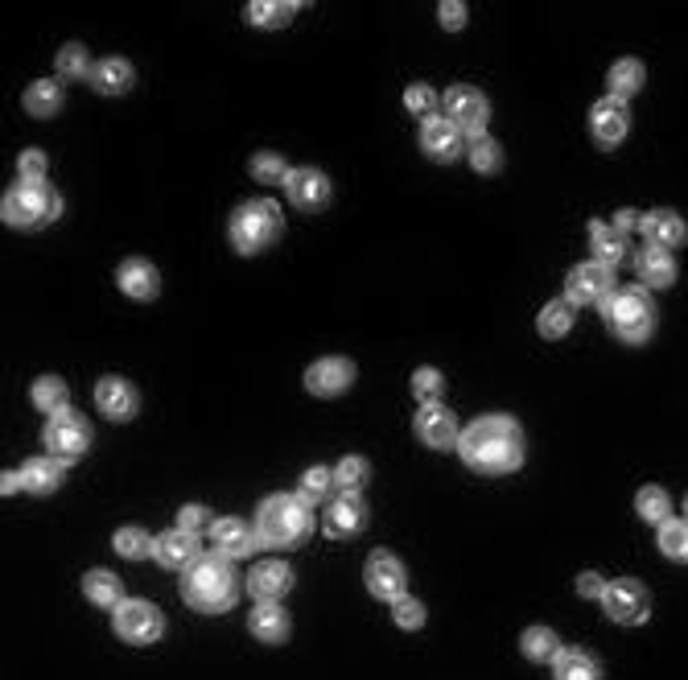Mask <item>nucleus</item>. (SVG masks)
Wrapping results in <instances>:
<instances>
[{
	"label": "nucleus",
	"mask_w": 688,
	"mask_h": 680,
	"mask_svg": "<svg viewBox=\"0 0 688 680\" xmlns=\"http://www.w3.org/2000/svg\"><path fill=\"white\" fill-rule=\"evenodd\" d=\"M458 454L470 470L487 474V479H499V474L520 470L524 462V433L511 417H478L462 441H458Z\"/></svg>",
	"instance_id": "obj_1"
},
{
	"label": "nucleus",
	"mask_w": 688,
	"mask_h": 680,
	"mask_svg": "<svg viewBox=\"0 0 688 680\" xmlns=\"http://www.w3.org/2000/svg\"><path fill=\"white\" fill-rule=\"evenodd\" d=\"M314 532V516L309 503L297 495H272L256 512V536L268 549H297V544Z\"/></svg>",
	"instance_id": "obj_2"
},
{
	"label": "nucleus",
	"mask_w": 688,
	"mask_h": 680,
	"mask_svg": "<svg viewBox=\"0 0 688 680\" xmlns=\"http://www.w3.org/2000/svg\"><path fill=\"white\" fill-rule=\"evenodd\" d=\"M182 594L194 610L202 615H219V610H231L235 598H239V577L231 569V561L223 557H202L198 565L186 569V582H182Z\"/></svg>",
	"instance_id": "obj_3"
},
{
	"label": "nucleus",
	"mask_w": 688,
	"mask_h": 680,
	"mask_svg": "<svg viewBox=\"0 0 688 680\" xmlns=\"http://www.w3.org/2000/svg\"><path fill=\"white\" fill-rule=\"evenodd\" d=\"M281 227H285V219L277 211V202L252 198V202H244V207L231 215V244H235V252L256 256L268 244L281 240Z\"/></svg>",
	"instance_id": "obj_4"
},
{
	"label": "nucleus",
	"mask_w": 688,
	"mask_h": 680,
	"mask_svg": "<svg viewBox=\"0 0 688 680\" xmlns=\"http://www.w3.org/2000/svg\"><path fill=\"white\" fill-rule=\"evenodd\" d=\"M58 211H62V198L46 182H17L5 194V202H0V215H5V223L9 227H21V231L54 223Z\"/></svg>",
	"instance_id": "obj_5"
},
{
	"label": "nucleus",
	"mask_w": 688,
	"mask_h": 680,
	"mask_svg": "<svg viewBox=\"0 0 688 680\" xmlns=\"http://www.w3.org/2000/svg\"><path fill=\"white\" fill-rule=\"evenodd\" d=\"M606 326L623 343H647L651 330H656V305L643 289H618L606 301Z\"/></svg>",
	"instance_id": "obj_6"
},
{
	"label": "nucleus",
	"mask_w": 688,
	"mask_h": 680,
	"mask_svg": "<svg viewBox=\"0 0 688 680\" xmlns=\"http://www.w3.org/2000/svg\"><path fill=\"white\" fill-rule=\"evenodd\" d=\"M614 293H618V289H614V272H610L606 264L590 260V264L569 268L565 297H569L573 305H602V310H606V301H610Z\"/></svg>",
	"instance_id": "obj_7"
},
{
	"label": "nucleus",
	"mask_w": 688,
	"mask_h": 680,
	"mask_svg": "<svg viewBox=\"0 0 688 680\" xmlns=\"http://www.w3.org/2000/svg\"><path fill=\"white\" fill-rule=\"evenodd\" d=\"M112 623H116V635L124 643H153V639H161V610L153 602H141V598H124L116 606Z\"/></svg>",
	"instance_id": "obj_8"
},
{
	"label": "nucleus",
	"mask_w": 688,
	"mask_h": 680,
	"mask_svg": "<svg viewBox=\"0 0 688 680\" xmlns=\"http://www.w3.org/2000/svg\"><path fill=\"white\" fill-rule=\"evenodd\" d=\"M87 446H91V425L79 417V413H54L50 417V425H46V450H54L62 462H75V458H83L87 454Z\"/></svg>",
	"instance_id": "obj_9"
},
{
	"label": "nucleus",
	"mask_w": 688,
	"mask_h": 680,
	"mask_svg": "<svg viewBox=\"0 0 688 680\" xmlns=\"http://www.w3.org/2000/svg\"><path fill=\"white\" fill-rule=\"evenodd\" d=\"M602 606H606V615H610L614 623H627V627H639V623H647V615H651L647 590H643L639 582H631V577H618V582H610L606 594H602Z\"/></svg>",
	"instance_id": "obj_10"
},
{
	"label": "nucleus",
	"mask_w": 688,
	"mask_h": 680,
	"mask_svg": "<svg viewBox=\"0 0 688 680\" xmlns=\"http://www.w3.org/2000/svg\"><path fill=\"white\" fill-rule=\"evenodd\" d=\"M445 116H450L462 132L483 136V128H487V99L478 95L474 87H450V91H445Z\"/></svg>",
	"instance_id": "obj_11"
},
{
	"label": "nucleus",
	"mask_w": 688,
	"mask_h": 680,
	"mask_svg": "<svg viewBox=\"0 0 688 680\" xmlns=\"http://www.w3.org/2000/svg\"><path fill=\"white\" fill-rule=\"evenodd\" d=\"M367 590L375 594V598H384V602H400L404 598V586H408V573H404V565L392 557V553H375L371 561H367Z\"/></svg>",
	"instance_id": "obj_12"
},
{
	"label": "nucleus",
	"mask_w": 688,
	"mask_h": 680,
	"mask_svg": "<svg viewBox=\"0 0 688 680\" xmlns=\"http://www.w3.org/2000/svg\"><path fill=\"white\" fill-rule=\"evenodd\" d=\"M285 190H289V202L301 207V211H322L330 202V178L322 174V169H309V165L293 169Z\"/></svg>",
	"instance_id": "obj_13"
},
{
	"label": "nucleus",
	"mask_w": 688,
	"mask_h": 680,
	"mask_svg": "<svg viewBox=\"0 0 688 680\" xmlns=\"http://www.w3.org/2000/svg\"><path fill=\"white\" fill-rule=\"evenodd\" d=\"M627 128H631V116H627V104L623 99H598V104L590 108V132H594V141L598 145H618L627 136Z\"/></svg>",
	"instance_id": "obj_14"
},
{
	"label": "nucleus",
	"mask_w": 688,
	"mask_h": 680,
	"mask_svg": "<svg viewBox=\"0 0 688 680\" xmlns=\"http://www.w3.org/2000/svg\"><path fill=\"white\" fill-rule=\"evenodd\" d=\"M363 524H367V503L359 495H338V499H330V507H326V536L351 540V536L363 532Z\"/></svg>",
	"instance_id": "obj_15"
},
{
	"label": "nucleus",
	"mask_w": 688,
	"mask_h": 680,
	"mask_svg": "<svg viewBox=\"0 0 688 680\" xmlns=\"http://www.w3.org/2000/svg\"><path fill=\"white\" fill-rule=\"evenodd\" d=\"M417 437L425 441L429 450H450L454 441H462L454 413H450V408H441V404H425L417 413Z\"/></svg>",
	"instance_id": "obj_16"
},
{
	"label": "nucleus",
	"mask_w": 688,
	"mask_h": 680,
	"mask_svg": "<svg viewBox=\"0 0 688 680\" xmlns=\"http://www.w3.org/2000/svg\"><path fill=\"white\" fill-rule=\"evenodd\" d=\"M153 557L165 565V569H190L202 561V549H198V536L186 532V528H169L157 536V549Z\"/></svg>",
	"instance_id": "obj_17"
},
{
	"label": "nucleus",
	"mask_w": 688,
	"mask_h": 680,
	"mask_svg": "<svg viewBox=\"0 0 688 680\" xmlns=\"http://www.w3.org/2000/svg\"><path fill=\"white\" fill-rule=\"evenodd\" d=\"M421 149L433 161H454L462 153V128L450 116H429L421 128Z\"/></svg>",
	"instance_id": "obj_18"
},
{
	"label": "nucleus",
	"mask_w": 688,
	"mask_h": 680,
	"mask_svg": "<svg viewBox=\"0 0 688 680\" xmlns=\"http://www.w3.org/2000/svg\"><path fill=\"white\" fill-rule=\"evenodd\" d=\"M355 380V367L347 359H318L305 371V388L314 396H342Z\"/></svg>",
	"instance_id": "obj_19"
},
{
	"label": "nucleus",
	"mask_w": 688,
	"mask_h": 680,
	"mask_svg": "<svg viewBox=\"0 0 688 680\" xmlns=\"http://www.w3.org/2000/svg\"><path fill=\"white\" fill-rule=\"evenodd\" d=\"M248 590L260 598V602H281L289 590H293V569L285 561H260L252 573H248Z\"/></svg>",
	"instance_id": "obj_20"
},
{
	"label": "nucleus",
	"mask_w": 688,
	"mask_h": 680,
	"mask_svg": "<svg viewBox=\"0 0 688 680\" xmlns=\"http://www.w3.org/2000/svg\"><path fill=\"white\" fill-rule=\"evenodd\" d=\"M95 404L108 413L112 421H128L136 413V404H141V396H136V388L120 376H108V380H99L95 388Z\"/></svg>",
	"instance_id": "obj_21"
},
{
	"label": "nucleus",
	"mask_w": 688,
	"mask_h": 680,
	"mask_svg": "<svg viewBox=\"0 0 688 680\" xmlns=\"http://www.w3.org/2000/svg\"><path fill=\"white\" fill-rule=\"evenodd\" d=\"M211 544H215V557L239 561V557H248L256 549V536H252L248 524H239V520H219V524H211Z\"/></svg>",
	"instance_id": "obj_22"
},
{
	"label": "nucleus",
	"mask_w": 688,
	"mask_h": 680,
	"mask_svg": "<svg viewBox=\"0 0 688 680\" xmlns=\"http://www.w3.org/2000/svg\"><path fill=\"white\" fill-rule=\"evenodd\" d=\"M116 285L132 297V301H153L161 293V277L149 260H124L116 272Z\"/></svg>",
	"instance_id": "obj_23"
},
{
	"label": "nucleus",
	"mask_w": 688,
	"mask_h": 680,
	"mask_svg": "<svg viewBox=\"0 0 688 680\" xmlns=\"http://www.w3.org/2000/svg\"><path fill=\"white\" fill-rule=\"evenodd\" d=\"M643 235H647V248L672 252V248H680L688 240V227H684V219L676 211H651V215H643Z\"/></svg>",
	"instance_id": "obj_24"
},
{
	"label": "nucleus",
	"mask_w": 688,
	"mask_h": 680,
	"mask_svg": "<svg viewBox=\"0 0 688 680\" xmlns=\"http://www.w3.org/2000/svg\"><path fill=\"white\" fill-rule=\"evenodd\" d=\"M635 272H639V281L647 289H668L676 281V260L664 248H643L635 256Z\"/></svg>",
	"instance_id": "obj_25"
},
{
	"label": "nucleus",
	"mask_w": 688,
	"mask_h": 680,
	"mask_svg": "<svg viewBox=\"0 0 688 680\" xmlns=\"http://www.w3.org/2000/svg\"><path fill=\"white\" fill-rule=\"evenodd\" d=\"M248 627L260 643H285L289 639V615L281 610V602H260L248 615Z\"/></svg>",
	"instance_id": "obj_26"
},
{
	"label": "nucleus",
	"mask_w": 688,
	"mask_h": 680,
	"mask_svg": "<svg viewBox=\"0 0 688 680\" xmlns=\"http://www.w3.org/2000/svg\"><path fill=\"white\" fill-rule=\"evenodd\" d=\"M58 483H62V466L54 458H29L21 466V487L29 495H54Z\"/></svg>",
	"instance_id": "obj_27"
},
{
	"label": "nucleus",
	"mask_w": 688,
	"mask_h": 680,
	"mask_svg": "<svg viewBox=\"0 0 688 680\" xmlns=\"http://www.w3.org/2000/svg\"><path fill=\"white\" fill-rule=\"evenodd\" d=\"M590 248H594V260L610 268V264H618L627 256V235L618 227H610V223H594L590 227Z\"/></svg>",
	"instance_id": "obj_28"
},
{
	"label": "nucleus",
	"mask_w": 688,
	"mask_h": 680,
	"mask_svg": "<svg viewBox=\"0 0 688 680\" xmlns=\"http://www.w3.org/2000/svg\"><path fill=\"white\" fill-rule=\"evenodd\" d=\"M553 680H602V668L594 656H586L581 648H565L553 660Z\"/></svg>",
	"instance_id": "obj_29"
},
{
	"label": "nucleus",
	"mask_w": 688,
	"mask_h": 680,
	"mask_svg": "<svg viewBox=\"0 0 688 680\" xmlns=\"http://www.w3.org/2000/svg\"><path fill=\"white\" fill-rule=\"evenodd\" d=\"M83 594L95 602V606H120L124 602V586H120V577L116 573H108V569H91L87 577H83Z\"/></svg>",
	"instance_id": "obj_30"
},
{
	"label": "nucleus",
	"mask_w": 688,
	"mask_h": 680,
	"mask_svg": "<svg viewBox=\"0 0 688 680\" xmlns=\"http://www.w3.org/2000/svg\"><path fill=\"white\" fill-rule=\"evenodd\" d=\"M91 83H95V91H103V95H124V91L132 87V66H128L124 58H103V62L95 66Z\"/></svg>",
	"instance_id": "obj_31"
},
{
	"label": "nucleus",
	"mask_w": 688,
	"mask_h": 680,
	"mask_svg": "<svg viewBox=\"0 0 688 680\" xmlns=\"http://www.w3.org/2000/svg\"><path fill=\"white\" fill-rule=\"evenodd\" d=\"M58 108H62V87H58L54 79L29 83V91H25V112H29V116L46 120V116H54Z\"/></svg>",
	"instance_id": "obj_32"
},
{
	"label": "nucleus",
	"mask_w": 688,
	"mask_h": 680,
	"mask_svg": "<svg viewBox=\"0 0 688 680\" xmlns=\"http://www.w3.org/2000/svg\"><path fill=\"white\" fill-rule=\"evenodd\" d=\"M573 318H577L573 301H569V297H561V301H548V305H544L540 318H536V326H540V334H544V338H565V334L573 330Z\"/></svg>",
	"instance_id": "obj_33"
},
{
	"label": "nucleus",
	"mask_w": 688,
	"mask_h": 680,
	"mask_svg": "<svg viewBox=\"0 0 688 680\" xmlns=\"http://www.w3.org/2000/svg\"><path fill=\"white\" fill-rule=\"evenodd\" d=\"M520 648H524V656L528 660H536V664H544V660H557L565 648H561V639H557V631H548V627H528L524 631V639H520Z\"/></svg>",
	"instance_id": "obj_34"
},
{
	"label": "nucleus",
	"mask_w": 688,
	"mask_h": 680,
	"mask_svg": "<svg viewBox=\"0 0 688 680\" xmlns=\"http://www.w3.org/2000/svg\"><path fill=\"white\" fill-rule=\"evenodd\" d=\"M334 487H338L334 470H326V466H309V470L301 474V483H297V499H305V503H322V499H330V495H334Z\"/></svg>",
	"instance_id": "obj_35"
},
{
	"label": "nucleus",
	"mask_w": 688,
	"mask_h": 680,
	"mask_svg": "<svg viewBox=\"0 0 688 680\" xmlns=\"http://www.w3.org/2000/svg\"><path fill=\"white\" fill-rule=\"evenodd\" d=\"M639 87H643V66L635 58H623V62L610 66V91H614V99H631V95H639Z\"/></svg>",
	"instance_id": "obj_36"
},
{
	"label": "nucleus",
	"mask_w": 688,
	"mask_h": 680,
	"mask_svg": "<svg viewBox=\"0 0 688 680\" xmlns=\"http://www.w3.org/2000/svg\"><path fill=\"white\" fill-rule=\"evenodd\" d=\"M635 507H639V516L647 520V524H668V516H672V499H668V491H660V487H643L639 491V499H635Z\"/></svg>",
	"instance_id": "obj_37"
},
{
	"label": "nucleus",
	"mask_w": 688,
	"mask_h": 680,
	"mask_svg": "<svg viewBox=\"0 0 688 680\" xmlns=\"http://www.w3.org/2000/svg\"><path fill=\"white\" fill-rule=\"evenodd\" d=\"M157 540L145 532V528H120L116 532V553L128 557V561H141V557H153Z\"/></svg>",
	"instance_id": "obj_38"
},
{
	"label": "nucleus",
	"mask_w": 688,
	"mask_h": 680,
	"mask_svg": "<svg viewBox=\"0 0 688 680\" xmlns=\"http://www.w3.org/2000/svg\"><path fill=\"white\" fill-rule=\"evenodd\" d=\"M66 400H71V392H66V384L58 376H46L33 384V404H38L42 413H66Z\"/></svg>",
	"instance_id": "obj_39"
},
{
	"label": "nucleus",
	"mask_w": 688,
	"mask_h": 680,
	"mask_svg": "<svg viewBox=\"0 0 688 680\" xmlns=\"http://www.w3.org/2000/svg\"><path fill=\"white\" fill-rule=\"evenodd\" d=\"M660 549H664V557L688 565V520H668V524H660Z\"/></svg>",
	"instance_id": "obj_40"
},
{
	"label": "nucleus",
	"mask_w": 688,
	"mask_h": 680,
	"mask_svg": "<svg viewBox=\"0 0 688 680\" xmlns=\"http://www.w3.org/2000/svg\"><path fill=\"white\" fill-rule=\"evenodd\" d=\"M289 174L293 169L281 161V153H256V161H252V178L264 182V186H285Z\"/></svg>",
	"instance_id": "obj_41"
},
{
	"label": "nucleus",
	"mask_w": 688,
	"mask_h": 680,
	"mask_svg": "<svg viewBox=\"0 0 688 680\" xmlns=\"http://www.w3.org/2000/svg\"><path fill=\"white\" fill-rule=\"evenodd\" d=\"M466 157H470V165L478 169V174H495V169L503 165V149L491 141V136H474Z\"/></svg>",
	"instance_id": "obj_42"
},
{
	"label": "nucleus",
	"mask_w": 688,
	"mask_h": 680,
	"mask_svg": "<svg viewBox=\"0 0 688 680\" xmlns=\"http://www.w3.org/2000/svg\"><path fill=\"white\" fill-rule=\"evenodd\" d=\"M334 479H338V487L347 491V495H359L371 483V466L363 458H342L338 470H334Z\"/></svg>",
	"instance_id": "obj_43"
},
{
	"label": "nucleus",
	"mask_w": 688,
	"mask_h": 680,
	"mask_svg": "<svg viewBox=\"0 0 688 680\" xmlns=\"http://www.w3.org/2000/svg\"><path fill=\"white\" fill-rule=\"evenodd\" d=\"M58 71H62V79H83V75H95L83 46H62V54H58Z\"/></svg>",
	"instance_id": "obj_44"
},
{
	"label": "nucleus",
	"mask_w": 688,
	"mask_h": 680,
	"mask_svg": "<svg viewBox=\"0 0 688 680\" xmlns=\"http://www.w3.org/2000/svg\"><path fill=\"white\" fill-rule=\"evenodd\" d=\"M392 619L404 631H417V627H425V606L417 598H400V602H392Z\"/></svg>",
	"instance_id": "obj_45"
},
{
	"label": "nucleus",
	"mask_w": 688,
	"mask_h": 680,
	"mask_svg": "<svg viewBox=\"0 0 688 680\" xmlns=\"http://www.w3.org/2000/svg\"><path fill=\"white\" fill-rule=\"evenodd\" d=\"M248 13H252V21H256V25L277 29V25H285V21L297 13V5H264V0H256V5H252Z\"/></svg>",
	"instance_id": "obj_46"
},
{
	"label": "nucleus",
	"mask_w": 688,
	"mask_h": 680,
	"mask_svg": "<svg viewBox=\"0 0 688 680\" xmlns=\"http://www.w3.org/2000/svg\"><path fill=\"white\" fill-rule=\"evenodd\" d=\"M404 108H408V112H417V116H437V91H433V87H425V83L408 87Z\"/></svg>",
	"instance_id": "obj_47"
},
{
	"label": "nucleus",
	"mask_w": 688,
	"mask_h": 680,
	"mask_svg": "<svg viewBox=\"0 0 688 680\" xmlns=\"http://www.w3.org/2000/svg\"><path fill=\"white\" fill-rule=\"evenodd\" d=\"M441 388H445V380H441L437 367H421L417 376H412V392H417L425 404H433V400L441 396Z\"/></svg>",
	"instance_id": "obj_48"
},
{
	"label": "nucleus",
	"mask_w": 688,
	"mask_h": 680,
	"mask_svg": "<svg viewBox=\"0 0 688 680\" xmlns=\"http://www.w3.org/2000/svg\"><path fill=\"white\" fill-rule=\"evenodd\" d=\"M17 169H21V182H42L46 178V153L42 149H25Z\"/></svg>",
	"instance_id": "obj_49"
},
{
	"label": "nucleus",
	"mask_w": 688,
	"mask_h": 680,
	"mask_svg": "<svg viewBox=\"0 0 688 680\" xmlns=\"http://www.w3.org/2000/svg\"><path fill=\"white\" fill-rule=\"evenodd\" d=\"M206 524H211V512H206V507H198V503H190V507H182V528L186 532H202Z\"/></svg>",
	"instance_id": "obj_50"
},
{
	"label": "nucleus",
	"mask_w": 688,
	"mask_h": 680,
	"mask_svg": "<svg viewBox=\"0 0 688 680\" xmlns=\"http://www.w3.org/2000/svg\"><path fill=\"white\" fill-rule=\"evenodd\" d=\"M577 594H581V598H602V594H606V582H602L598 573H581Z\"/></svg>",
	"instance_id": "obj_51"
},
{
	"label": "nucleus",
	"mask_w": 688,
	"mask_h": 680,
	"mask_svg": "<svg viewBox=\"0 0 688 680\" xmlns=\"http://www.w3.org/2000/svg\"><path fill=\"white\" fill-rule=\"evenodd\" d=\"M462 21H466V9L458 5V0H445V5H441V25L445 29H462Z\"/></svg>",
	"instance_id": "obj_52"
},
{
	"label": "nucleus",
	"mask_w": 688,
	"mask_h": 680,
	"mask_svg": "<svg viewBox=\"0 0 688 680\" xmlns=\"http://www.w3.org/2000/svg\"><path fill=\"white\" fill-rule=\"evenodd\" d=\"M614 227L623 231V235H631V231H643V215H639V211H618V215H614Z\"/></svg>",
	"instance_id": "obj_53"
},
{
	"label": "nucleus",
	"mask_w": 688,
	"mask_h": 680,
	"mask_svg": "<svg viewBox=\"0 0 688 680\" xmlns=\"http://www.w3.org/2000/svg\"><path fill=\"white\" fill-rule=\"evenodd\" d=\"M0 491H5V495H13V491H25V487H21V474H5V479H0Z\"/></svg>",
	"instance_id": "obj_54"
},
{
	"label": "nucleus",
	"mask_w": 688,
	"mask_h": 680,
	"mask_svg": "<svg viewBox=\"0 0 688 680\" xmlns=\"http://www.w3.org/2000/svg\"><path fill=\"white\" fill-rule=\"evenodd\" d=\"M684 516H688V499H684Z\"/></svg>",
	"instance_id": "obj_55"
}]
</instances>
